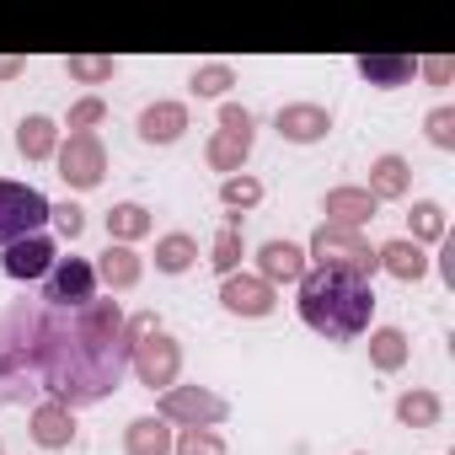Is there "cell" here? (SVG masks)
<instances>
[{"mask_svg": "<svg viewBox=\"0 0 455 455\" xmlns=\"http://www.w3.org/2000/svg\"><path fill=\"white\" fill-rule=\"evenodd\" d=\"M129 332L118 300H86L76 311L12 306L0 316V407L44 391L49 402L92 407L129 375Z\"/></svg>", "mask_w": 455, "mask_h": 455, "instance_id": "cell-1", "label": "cell"}, {"mask_svg": "<svg viewBox=\"0 0 455 455\" xmlns=\"http://www.w3.org/2000/svg\"><path fill=\"white\" fill-rule=\"evenodd\" d=\"M300 322L327 338V343H354L370 332V316H375V284L370 279H354V274H338V268H306L300 274Z\"/></svg>", "mask_w": 455, "mask_h": 455, "instance_id": "cell-2", "label": "cell"}, {"mask_svg": "<svg viewBox=\"0 0 455 455\" xmlns=\"http://www.w3.org/2000/svg\"><path fill=\"white\" fill-rule=\"evenodd\" d=\"M306 258L316 268H338V274H354V279H370L380 268L375 263V247L364 242V231H343V225H316Z\"/></svg>", "mask_w": 455, "mask_h": 455, "instance_id": "cell-3", "label": "cell"}, {"mask_svg": "<svg viewBox=\"0 0 455 455\" xmlns=\"http://www.w3.org/2000/svg\"><path fill=\"white\" fill-rule=\"evenodd\" d=\"M49 214H54V204L38 188L0 177V247H12L22 236H38L44 225H49Z\"/></svg>", "mask_w": 455, "mask_h": 455, "instance_id": "cell-4", "label": "cell"}, {"mask_svg": "<svg viewBox=\"0 0 455 455\" xmlns=\"http://www.w3.org/2000/svg\"><path fill=\"white\" fill-rule=\"evenodd\" d=\"M156 418L177 423V428H214V423L231 418V402L220 391H209V386H172V391H161Z\"/></svg>", "mask_w": 455, "mask_h": 455, "instance_id": "cell-5", "label": "cell"}, {"mask_svg": "<svg viewBox=\"0 0 455 455\" xmlns=\"http://www.w3.org/2000/svg\"><path fill=\"white\" fill-rule=\"evenodd\" d=\"M129 370H134V380H140L145 391H172L177 375H182V343H177L172 332H150V338L134 343Z\"/></svg>", "mask_w": 455, "mask_h": 455, "instance_id": "cell-6", "label": "cell"}, {"mask_svg": "<svg viewBox=\"0 0 455 455\" xmlns=\"http://www.w3.org/2000/svg\"><path fill=\"white\" fill-rule=\"evenodd\" d=\"M54 161H60L65 188H76V193H92V188H102V177H108V145H102L97 134H70V140H60Z\"/></svg>", "mask_w": 455, "mask_h": 455, "instance_id": "cell-7", "label": "cell"}, {"mask_svg": "<svg viewBox=\"0 0 455 455\" xmlns=\"http://www.w3.org/2000/svg\"><path fill=\"white\" fill-rule=\"evenodd\" d=\"M49 311H76L86 300H97V268L86 258H54V268L44 274V295Z\"/></svg>", "mask_w": 455, "mask_h": 455, "instance_id": "cell-8", "label": "cell"}, {"mask_svg": "<svg viewBox=\"0 0 455 455\" xmlns=\"http://www.w3.org/2000/svg\"><path fill=\"white\" fill-rule=\"evenodd\" d=\"M220 306L231 311V316H268L274 306H279V295H274V284H263L258 274H231L220 284Z\"/></svg>", "mask_w": 455, "mask_h": 455, "instance_id": "cell-9", "label": "cell"}, {"mask_svg": "<svg viewBox=\"0 0 455 455\" xmlns=\"http://www.w3.org/2000/svg\"><path fill=\"white\" fill-rule=\"evenodd\" d=\"M0 268H6V279H17V284H33V279H44V274L54 268V242H49L44 231H38V236H22V242L6 247Z\"/></svg>", "mask_w": 455, "mask_h": 455, "instance_id": "cell-10", "label": "cell"}, {"mask_svg": "<svg viewBox=\"0 0 455 455\" xmlns=\"http://www.w3.org/2000/svg\"><path fill=\"white\" fill-rule=\"evenodd\" d=\"M274 129H279V140H290V145H316V140H327L332 113H327L322 102H290V108H279Z\"/></svg>", "mask_w": 455, "mask_h": 455, "instance_id": "cell-11", "label": "cell"}, {"mask_svg": "<svg viewBox=\"0 0 455 455\" xmlns=\"http://www.w3.org/2000/svg\"><path fill=\"white\" fill-rule=\"evenodd\" d=\"M375 198H370V188H327V198H322V225H343V231H364V225L375 220Z\"/></svg>", "mask_w": 455, "mask_h": 455, "instance_id": "cell-12", "label": "cell"}, {"mask_svg": "<svg viewBox=\"0 0 455 455\" xmlns=\"http://www.w3.org/2000/svg\"><path fill=\"white\" fill-rule=\"evenodd\" d=\"M300 274H306V247L279 242V236L258 247V279L263 284H300Z\"/></svg>", "mask_w": 455, "mask_h": 455, "instance_id": "cell-13", "label": "cell"}, {"mask_svg": "<svg viewBox=\"0 0 455 455\" xmlns=\"http://www.w3.org/2000/svg\"><path fill=\"white\" fill-rule=\"evenodd\" d=\"M28 434H33V444H44V450H65L70 439H76V412L65 407V402H38L33 407V418H28Z\"/></svg>", "mask_w": 455, "mask_h": 455, "instance_id": "cell-14", "label": "cell"}, {"mask_svg": "<svg viewBox=\"0 0 455 455\" xmlns=\"http://www.w3.org/2000/svg\"><path fill=\"white\" fill-rule=\"evenodd\" d=\"M134 129H140L145 145H177V140L188 134V108H182V102H150Z\"/></svg>", "mask_w": 455, "mask_h": 455, "instance_id": "cell-15", "label": "cell"}, {"mask_svg": "<svg viewBox=\"0 0 455 455\" xmlns=\"http://www.w3.org/2000/svg\"><path fill=\"white\" fill-rule=\"evenodd\" d=\"M92 268H97V284H108L113 295H124V290H134V284L145 279V258H140L134 247H113V242H108V252H102Z\"/></svg>", "mask_w": 455, "mask_h": 455, "instance_id": "cell-16", "label": "cell"}, {"mask_svg": "<svg viewBox=\"0 0 455 455\" xmlns=\"http://www.w3.org/2000/svg\"><path fill=\"white\" fill-rule=\"evenodd\" d=\"M412 193V166L407 156H375L370 161V198L375 204H391V198H407Z\"/></svg>", "mask_w": 455, "mask_h": 455, "instance_id": "cell-17", "label": "cell"}, {"mask_svg": "<svg viewBox=\"0 0 455 455\" xmlns=\"http://www.w3.org/2000/svg\"><path fill=\"white\" fill-rule=\"evenodd\" d=\"M375 263H380L391 279H402V284H418V279L428 274V252H423L418 242H407V236H396V242L375 247Z\"/></svg>", "mask_w": 455, "mask_h": 455, "instance_id": "cell-18", "label": "cell"}, {"mask_svg": "<svg viewBox=\"0 0 455 455\" xmlns=\"http://www.w3.org/2000/svg\"><path fill=\"white\" fill-rule=\"evenodd\" d=\"M359 76H364L370 86H380V92H391V86H412L418 60H412V54H364V60H359Z\"/></svg>", "mask_w": 455, "mask_h": 455, "instance_id": "cell-19", "label": "cell"}, {"mask_svg": "<svg viewBox=\"0 0 455 455\" xmlns=\"http://www.w3.org/2000/svg\"><path fill=\"white\" fill-rule=\"evenodd\" d=\"M172 423H161L156 412L150 418H129L124 428V455H172Z\"/></svg>", "mask_w": 455, "mask_h": 455, "instance_id": "cell-20", "label": "cell"}, {"mask_svg": "<svg viewBox=\"0 0 455 455\" xmlns=\"http://www.w3.org/2000/svg\"><path fill=\"white\" fill-rule=\"evenodd\" d=\"M252 140H258V134H225V129H214L209 145H204V161H209L214 172H225V177H236V172L247 166V156H252Z\"/></svg>", "mask_w": 455, "mask_h": 455, "instance_id": "cell-21", "label": "cell"}, {"mask_svg": "<svg viewBox=\"0 0 455 455\" xmlns=\"http://www.w3.org/2000/svg\"><path fill=\"white\" fill-rule=\"evenodd\" d=\"M17 150H22V161H49L60 150V124L44 118V113H28L17 124Z\"/></svg>", "mask_w": 455, "mask_h": 455, "instance_id": "cell-22", "label": "cell"}, {"mask_svg": "<svg viewBox=\"0 0 455 455\" xmlns=\"http://www.w3.org/2000/svg\"><path fill=\"white\" fill-rule=\"evenodd\" d=\"M150 231H156V220H150L145 204H113L108 209V236H113V247H134Z\"/></svg>", "mask_w": 455, "mask_h": 455, "instance_id": "cell-23", "label": "cell"}, {"mask_svg": "<svg viewBox=\"0 0 455 455\" xmlns=\"http://www.w3.org/2000/svg\"><path fill=\"white\" fill-rule=\"evenodd\" d=\"M407 354H412V343H407L402 327H375V332H370V364H375L380 375H396V370L407 364Z\"/></svg>", "mask_w": 455, "mask_h": 455, "instance_id": "cell-24", "label": "cell"}, {"mask_svg": "<svg viewBox=\"0 0 455 455\" xmlns=\"http://www.w3.org/2000/svg\"><path fill=\"white\" fill-rule=\"evenodd\" d=\"M439 412H444V402H439L434 391H423V386H412V391L396 396V423H402V428H434Z\"/></svg>", "mask_w": 455, "mask_h": 455, "instance_id": "cell-25", "label": "cell"}, {"mask_svg": "<svg viewBox=\"0 0 455 455\" xmlns=\"http://www.w3.org/2000/svg\"><path fill=\"white\" fill-rule=\"evenodd\" d=\"M198 263V242L188 231H166L156 242V274H188Z\"/></svg>", "mask_w": 455, "mask_h": 455, "instance_id": "cell-26", "label": "cell"}, {"mask_svg": "<svg viewBox=\"0 0 455 455\" xmlns=\"http://www.w3.org/2000/svg\"><path fill=\"white\" fill-rule=\"evenodd\" d=\"M242 258H247L242 231H236V225H225V231L214 236V247H209V268H214L220 279H231V274H242Z\"/></svg>", "mask_w": 455, "mask_h": 455, "instance_id": "cell-27", "label": "cell"}, {"mask_svg": "<svg viewBox=\"0 0 455 455\" xmlns=\"http://www.w3.org/2000/svg\"><path fill=\"white\" fill-rule=\"evenodd\" d=\"M407 225H412V236H407V242H418V247L444 242V209H439L434 198H418L412 214H407Z\"/></svg>", "mask_w": 455, "mask_h": 455, "instance_id": "cell-28", "label": "cell"}, {"mask_svg": "<svg viewBox=\"0 0 455 455\" xmlns=\"http://www.w3.org/2000/svg\"><path fill=\"white\" fill-rule=\"evenodd\" d=\"M220 204H225V209H258V204H263V182L247 177V172L225 177V182H220Z\"/></svg>", "mask_w": 455, "mask_h": 455, "instance_id": "cell-29", "label": "cell"}, {"mask_svg": "<svg viewBox=\"0 0 455 455\" xmlns=\"http://www.w3.org/2000/svg\"><path fill=\"white\" fill-rule=\"evenodd\" d=\"M113 70H118V60H102V54H70L65 60V76L81 86H102V81H113Z\"/></svg>", "mask_w": 455, "mask_h": 455, "instance_id": "cell-30", "label": "cell"}, {"mask_svg": "<svg viewBox=\"0 0 455 455\" xmlns=\"http://www.w3.org/2000/svg\"><path fill=\"white\" fill-rule=\"evenodd\" d=\"M172 455H225V439L214 428H177Z\"/></svg>", "mask_w": 455, "mask_h": 455, "instance_id": "cell-31", "label": "cell"}, {"mask_svg": "<svg viewBox=\"0 0 455 455\" xmlns=\"http://www.w3.org/2000/svg\"><path fill=\"white\" fill-rule=\"evenodd\" d=\"M188 86H193V97H225V92L236 86V70L231 65H198Z\"/></svg>", "mask_w": 455, "mask_h": 455, "instance_id": "cell-32", "label": "cell"}, {"mask_svg": "<svg viewBox=\"0 0 455 455\" xmlns=\"http://www.w3.org/2000/svg\"><path fill=\"white\" fill-rule=\"evenodd\" d=\"M423 134H428L434 150H455V108H434L423 118Z\"/></svg>", "mask_w": 455, "mask_h": 455, "instance_id": "cell-33", "label": "cell"}, {"mask_svg": "<svg viewBox=\"0 0 455 455\" xmlns=\"http://www.w3.org/2000/svg\"><path fill=\"white\" fill-rule=\"evenodd\" d=\"M102 118H108V102H102V97H81V102L70 108V134H92Z\"/></svg>", "mask_w": 455, "mask_h": 455, "instance_id": "cell-34", "label": "cell"}, {"mask_svg": "<svg viewBox=\"0 0 455 455\" xmlns=\"http://www.w3.org/2000/svg\"><path fill=\"white\" fill-rule=\"evenodd\" d=\"M49 220L60 225V236H65V242H76V236L86 231V209H81V204H70V198H65V204H54V214H49Z\"/></svg>", "mask_w": 455, "mask_h": 455, "instance_id": "cell-35", "label": "cell"}, {"mask_svg": "<svg viewBox=\"0 0 455 455\" xmlns=\"http://www.w3.org/2000/svg\"><path fill=\"white\" fill-rule=\"evenodd\" d=\"M220 129L225 134H258V124H252V113L242 102H220Z\"/></svg>", "mask_w": 455, "mask_h": 455, "instance_id": "cell-36", "label": "cell"}, {"mask_svg": "<svg viewBox=\"0 0 455 455\" xmlns=\"http://www.w3.org/2000/svg\"><path fill=\"white\" fill-rule=\"evenodd\" d=\"M418 76H423L428 86H450V76H455V60H450V54H428V60H418Z\"/></svg>", "mask_w": 455, "mask_h": 455, "instance_id": "cell-37", "label": "cell"}, {"mask_svg": "<svg viewBox=\"0 0 455 455\" xmlns=\"http://www.w3.org/2000/svg\"><path fill=\"white\" fill-rule=\"evenodd\" d=\"M124 332H129V343H140V338L161 332V322H156V311H140V316H129V322H124Z\"/></svg>", "mask_w": 455, "mask_h": 455, "instance_id": "cell-38", "label": "cell"}, {"mask_svg": "<svg viewBox=\"0 0 455 455\" xmlns=\"http://www.w3.org/2000/svg\"><path fill=\"white\" fill-rule=\"evenodd\" d=\"M22 70H28V65H22L17 54H0V81H17Z\"/></svg>", "mask_w": 455, "mask_h": 455, "instance_id": "cell-39", "label": "cell"}, {"mask_svg": "<svg viewBox=\"0 0 455 455\" xmlns=\"http://www.w3.org/2000/svg\"><path fill=\"white\" fill-rule=\"evenodd\" d=\"M0 455H6V444H0Z\"/></svg>", "mask_w": 455, "mask_h": 455, "instance_id": "cell-40", "label": "cell"}]
</instances>
